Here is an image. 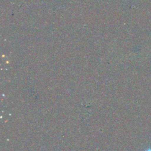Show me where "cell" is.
<instances>
[{"label": "cell", "instance_id": "obj_1", "mask_svg": "<svg viewBox=\"0 0 151 151\" xmlns=\"http://www.w3.org/2000/svg\"><path fill=\"white\" fill-rule=\"evenodd\" d=\"M145 151H151V149H148L146 150Z\"/></svg>", "mask_w": 151, "mask_h": 151}]
</instances>
